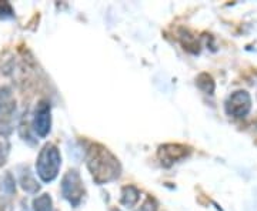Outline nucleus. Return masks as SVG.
<instances>
[{
  "label": "nucleus",
  "instance_id": "f257e3e1",
  "mask_svg": "<svg viewBox=\"0 0 257 211\" xmlns=\"http://www.w3.org/2000/svg\"><path fill=\"white\" fill-rule=\"evenodd\" d=\"M86 164L92 174L94 183L99 185L114 181L121 173V165L117 157L109 148L94 143L87 148Z\"/></svg>",
  "mask_w": 257,
  "mask_h": 211
},
{
  "label": "nucleus",
  "instance_id": "f03ea898",
  "mask_svg": "<svg viewBox=\"0 0 257 211\" xmlns=\"http://www.w3.org/2000/svg\"><path fill=\"white\" fill-rule=\"evenodd\" d=\"M62 165L60 151L55 144H45L40 150L36 161L37 175L43 183H52L55 180Z\"/></svg>",
  "mask_w": 257,
  "mask_h": 211
},
{
  "label": "nucleus",
  "instance_id": "7ed1b4c3",
  "mask_svg": "<svg viewBox=\"0 0 257 211\" xmlns=\"http://www.w3.org/2000/svg\"><path fill=\"white\" fill-rule=\"evenodd\" d=\"M62 195L70 202L72 207H79L84 197V185L79 171L70 170L64 174L62 180Z\"/></svg>",
  "mask_w": 257,
  "mask_h": 211
},
{
  "label": "nucleus",
  "instance_id": "20e7f679",
  "mask_svg": "<svg viewBox=\"0 0 257 211\" xmlns=\"http://www.w3.org/2000/svg\"><path fill=\"white\" fill-rule=\"evenodd\" d=\"M250 110H251V97L246 90H237L231 93L226 101V113L231 117L236 119L246 117Z\"/></svg>",
  "mask_w": 257,
  "mask_h": 211
},
{
  "label": "nucleus",
  "instance_id": "39448f33",
  "mask_svg": "<svg viewBox=\"0 0 257 211\" xmlns=\"http://www.w3.org/2000/svg\"><path fill=\"white\" fill-rule=\"evenodd\" d=\"M52 127V110L49 101H39L33 114V129L39 137H46Z\"/></svg>",
  "mask_w": 257,
  "mask_h": 211
},
{
  "label": "nucleus",
  "instance_id": "423d86ee",
  "mask_svg": "<svg viewBox=\"0 0 257 211\" xmlns=\"http://www.w3.org/2000/svg\"><path fill=\"white\" fill-rule=\"evenodd\" d=\"M190 154V148L183 144H165L159 147L157 157L165 167H170L175 163H179Z\"/></svg>",
  "mask_w": 257,
  "mask_h": 211
},
{
  "label": "nucleus",
  "instance_id": "0eeeda50",
  "mask_svg": "<svg viewBox=\"0 0 257 211\" xmlns=\"http://www.w3.org/2000/svg\"><path fill=\"white\" fill-rule=\"evenodd\" d=\"M19 183H20V187L29 194H37L40 191V185L36 181V178L33 177V174L30 173L28 167L22 168L20 175H19Z\"/></svg>",
  "mask_w": 257,
  "mask_h": 211
},
{
  "label": "nucleus",
  "instance_id": "6e6552de",
  "mask_svg": "<svg viewBox=\"0 0 257 211\" xmlns=\"http://www.w3.org/2000/svg\"><path fill=\"white\" fill-rule=\"evenodd\" d=\"M16 109V101L9 87L0 89V116H10Z\"/></svg>",
  "mask_w": 257,
  "mask_h": 211
},
{
  "label": "nucleus",
  "instance_id": "1a4fd4ad",
  "mask_svg": "<svg viewBox=\"0 0 257 211\" xmlns=\"http://www.w3.org/2000/svg\"><path fill=\"white\" fill-rule=\"evenodd\" d=\"M140 198V193L135 185H126L121 190V204L126 207H133L136 205Z\"/></svg>",
  "mask_w": 257,
  "mask_h": 211
},
{
  "label": "nucleus",
  "instance_id": "9d476101",
  "mask_svg": "<svg viewBox=\"0 0 257 211\" xmlns=\"http://www.w3.org/2000/svg\"><path fill=\"white\" fill-rule=\"evenodd\" d=\"M197 87L203 90L204 93H207V94H213L214 93V89H216V84L213 82V77H211L210 74L207 73H202L199 74V77H197Z\"/></svg>",
  "mask_w": 257,
  "mask_h": 211
},
{
  "label": "nucleus",
  "instance_id": "9b49d317",
  "mask_svg": "<svg viewBox=\"0 0 257 211\" xmlns=\"http://www.w3.org/2000/svg\"><path fill=\"white\" fill-rule=\"evenodd\" d=\"M33 211H53V201L49 194H42L33 200Z\"/></svg>",
  "mask_w": 257,
  "mask_h": 211
},
{
  "label": "nucleus",
  "instance_id": "f8f14e48",
  "mask_svg": "<svg viewBox=\"0 0 257 211\" xmlns=\"http://www.w3.org/2000/svg\"><path fill=\"white\" fill-rule=\"evenodd\" d=\"M10 150V143L8 136L0 131V167H3V164L6 163V158H8V154H9Z\"/></svg>",
  "mask_w": 257,
  "mask_h": 211
},
{
  "label": "nucleus",
  "instance_id": "ddd939ff",
  "mask_svg": "<svg viewBox=\"0 0 257 211\" xmlns=\"http://www.w3.org/2000/svg\"><path fill=\"white\" fill-rule=\"evenodd\" d=\"M15 18V10L9 2H0V19Z\"/></svg>",
  "mask_w": 257,
  "mask_h": 211
},
{
  "label": "nucleus",
  "instance_id": "4468645a",
  "mask_svg": "<svg viewBox=\"0 0 257 211\" xmlns=\"http://www.w3.org/2000/svg\"><path fill=\"white\" fill-rule=\"evenodd\" d=\"M3 188H5V191L8 194H15L16 191V185H15V178H13V175L10 174V173H6L5 175V178H3Z\"/></svg>",
  "mask_w": 257,
  "mask_h": 211
},
{
  "label": "nucleus",
  "instance_id": "2eb2a0df",
  "mask_svg": "<svg viewBox=\"0 0 257 211\" xmlns=\"http://www.w3.org/2000/svg\"><path fill=\"white\" fill-rule=\"evenodd\" d=\"M138 211H157V202L155 198L147 197L146 201L142 204V207Z\"/></svg>",
  "mask_w": 257,
  "mask_h": 211
},
{
  "label": "nucleus",
  "instance_id": "dca6fc26",
  "mask_svg": "<svg viewBox=\"0 0 257 211\" xmlns=\"http://www.w3.org/2000/svg\"><path fill=\"white\" fill-rule=\"evenodd\" d=\"M0 211H13V204L8 197H0Z\"/></svg>",
  "mask_w": 257,
  "mask_h": 211
},
{
  "label": "nucleus",
  "instance_id": "f3484780",
  "mask_svg": "<svg viewBox=\"0 0 257 211\" xmlns=\"http://www.w3.org/2000/svg\"><path fill=\"white\" fill-rule=\"evenodd\" d=\"M113 211H120V210H117V208H114V210H113Z\"/></svg>",
  "mask_w": 257,
  "mask_h": 211
}]
</instances>
